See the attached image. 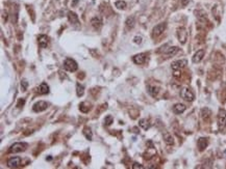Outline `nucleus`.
I'll use <instances>...</instances> for the list:
<instances>
[{
  "mask_svg": "<svg viewBox=\"0 0 226 169\" xmlns=\"http://www.w3.org/2000/svg\"><path fill=\"white\" fill-rule=\"evenodd\" d=\"M64 69L68 72H76L78 69L77 62L72 58H66L64 61Z\"/></svg>",
  "mask_w": 226,
  "mask_h": 169,
  "instance_id": "1",
  "label": "nucleus"
},
{
  "mask_svg": "<svg viewBox=\"0 0 226 169\" xmlns=\"http://www.w3.org/2000/svg\"><path fill=\"white\" fill-rule=\"evenodd\" d=\"M180 97L182 98L184 101H188V102H193L195 99V94L188 87H183L180 90Z\"/></svg>",
  "mask_w": 226,
  "mask_h": 169,
  "instance_id": "2",
  "label": "nucleus"
},
{
  "mask_svg": "<svg viewBox=\"0 0 226 169\" xmlns=\"http://www.w3.org/2000/svg\"><path fill=\"white\" fill-rule=\"evenodd\" d=\"M26 147H27V144L24 143V142H16L11 146L10 153H22L26 150Z\"/></svg>",
  "mask_w": 226,
  "mask_h": 169,
  "instance_id": "3",
  "label": "nucleus"
},
{
  "mask_svg": "<svg viewBox=\"0 0 226 169\" xmlns=\"http://www.w3.org/2000/svg\"><path fill=\"white\" fill-rule=\"evenodd\" d=\"M218 126L220 130H223L226 127V111L224 109H220L218 113Z\"/></svg>",
  "mask_w": 226,
  "mask_h": 169,
  "instance_id": "4",
  "label": "nucleus"
},
{
  "mask_svg": "<svg viewBox=\"0 0 226 169\" xmlns=\"http://www.w3.org/2000/svg\"><path fill=\"white\" fill-rule=\"evenodd\" d=\"M166 27H167V24H166V23H159V24H157L156 26H154L152 29V37H159V35L165 31Z\"/></svg>",
  "mask_w": 226,
  "mask_h": 169,
  "instance_id": "5",
  "label": "nucleus"
},
{
  "mask_svg": "<svg viewBox=\"0 0 226 169\" xmlns=\"http://www.w3.org/2000/svg\"><path fill=\"white\" fill-rule=\"evenodd\" d=\"M187 64H188V60H187V59H180V60H175L172 62L171 67L173 71H180L181 69H183Z\"/></svg>",
  "mask_w": 226,
  "mask_h": 169,
  "instance_id": "6",
  "label": "nucleus"
},
{
  "mask_svg": "<svg viewBox=\"0 0 226 169\" xmlns=\"http://www.w3.org/2000/svg\"><path fill=\"white\" fill-rule=\"evenodd\" d=\"M47 108H48V103L45 102V101H39V102H37L34 105L32 110L35 112H42V111H45Z\"/></svg>",
  "mask_w": 226,
  "mask_h": 169,
  "instance_id": "7",
  "label": "nucleus"
},
{
  "mask_svg": "<svg viewBox=\"0 0 226 169\" xmlns=\"http://www.w3.org/2000/svg\"><path fill=\"white\" fill-rule=\"evenodd\" d=\"M7 166L10 168H17L21 166V158L20 157H13V158L8 159Z\"/></svg>",
  "mask_w": 226,
  "mask_h": 169,
  "instance_id": "8",
  "label": "nucleus"
},
{
  "mask_svg": "<svg viewBox=\"0 0 226 169\" xmlns=\"http://www.w3.org/2000/svg\"><path fill=\"white\" fill-rule=\"evenodd\" d=\"M146 59H147L146 53H140V54H136L132 57V60L136 64H144Z\"/></svg>",
  "mask_w": 226,
  "mask_h": 169,
  "instance_id": "9",
  "label": "nucleus"
},
{
  "mask_svg": "<svg viewBox=\"0 0 226 169\" xmlns=\"http://www.w3.org/2000/svg\"><path fill=\"white\" fill-rule=\"evenodd\" d=\"M49 43V37L45 34H41L38 37V44L40 48H46Z\"/></svg>",
  "mask_w": 226,
  "mask_h": 169,
  "instance_id": "10",
  "label": "nucleus"
},
{
  "mask_svg": "<svg viewBox=\"0 0 226 169\" xmlns=\"http://www.w3.org/2000/svg\"><path fill=\"white\" fill-rule=\"evenodd\" d=\"M177 37L181 44H186L187 38H188V32L184 28H179L177 30Z\"/></svg>",
  "mask_w": 226,
  "mask_h": 169,
  "instance_id": "11",
  "label": "nucleus"
},
{
  "mask_svg": "<svg viewBox=\"0 0 226 169\" xmlns=\"http://www.w3.org/2000/svg\"><path fill=\"white\" fill-rule=\"evenodd\" d=\"M102 18L101 17H98V16H96V17H93L91 19V25L93 26V27L95 28V29H100L101 27H102Z\"/></svg>",
  "mask_w": 226,
  "mask_h": 169,
  "instance_id": "12",
  "label": "nucleus"
},
{
  "mask_svg": "<svg viewBox=\"0 0 226 169\" xmlns=\"http://www.w3.org/2000/svg\"><path fill=\"white\" fill-rule=\"evenodd\" d=\"M68 20H69V22L71 24L73 25H79V19H78V16L74 13V11H70L69 13H68Z\"/></svg>",
  "mask_w": 226,
  "mask_h": 169,
  "instance_id": "13",
  "label": "nucleus"
},
{
  "mask_svg": "<svg viewBox=\"0 0 226 169\" xmlns=\"http://www.w3.org/2000/svg\"><path fill=\"white\" fill-rule=\"evenodd\" d=\"M204 54H205V51L203 49L198 50V51L194 54V56H193V58H192L193 62H194V63H198V62H200L202 59H203Z\"/></svg>",
  "mask_w": 226,
  "mask_h": 169,
  "instance_id": "14",
  "label": "nucleus"
},
{
  "mask_svg": "<svg viewBox=\"0 0 226 169\" xmlns=\"http://www.w3.org/2000/svg\"><path fill=\"white\" fill-rule=\"evenodd\" d=\"M178 51H179V48H178V47H169L168 49H166L165 51H164V54L166 56H168V57H172V56L176 55Z\"/></svg>",
  "mask_w": 226,
  "mask_h": 169,
  "instance_id": "15",
  "label": "nucleus"
},
{
  "mask_svg": "<svg viewBox=\"0 0 226 169\" xmlns=\"http://www.w3.org/2000/svg\"><path fill=\"white\" fill-rule=\"evenodd\" d=\"M198 149L200 152H203V150L206 149L207 145H209V140H207V138H204V137H201L198 139Z\"/></svg>",
  "mask_w": 226,
  "mask_h": 169,
  "instance_id": "16",
  "label": "nucleus"
},
{
  "mask_svg": "<svg viewBox=\"0 0 226 169\" xmlns=\"http://www.w3.org/2000/svg\"><path fill=\"white\" fill-rule=\"evenodd\" d=\"M186 105H183V104H181V103H177V104H175L174 105V107H173V112L175 114H181V113H183L184 111H186Z\"/></svg>",
  "mask_w": 226,
  "mask_h": 169,
  "instance_id": "17",
  "label": "nucleus"
},
{
  "mask_svg": "<svg viewBox=\"0 0 226 169\" xmlns=\"http://www.w3.org/2000/svg\"><path fill=\"white\" fill-rule=\"evenodd\" d=\"M135 24H136V20H135V17H128L125 22V26H126V29L127 30H130V29H132L135 27Z\"/></svg>",
  "mask_w": 226,
  "mask_h": 169,
  "instance_id": "18",
  "label": "nucleus"
},
{
  "mask_svg": "<svg viewBox=\"0 0 226 169\" xmlns=\"http://www.w3.org/2000/svg\"><path fill=\"white\" fill-rule=\"evenodd\" d=\"M39 93L40 94H47L49 93V86L48 84L45 82H43L42 84L40 85V87H39Z\"/></svg>",
  "mask_w": 226,
  "mask_h": 169,
  "instance_id": "19",
  "label": "nucleus"
},
{
  "mask_svg": "<svg viewBox=\"0 0 226 169\" xmlns=\"http://www.w3.org/2000/svg\"><path fill=\"white\" fill-rule=\"evenodd\" d=\"M139 126L144 130H148L150 128L151 124H150V121L148 119H146V118H142V119L139 120Z\"/></svg>",
  "mask_w": 226,
  "mask_h": 169,
  "instance_id": "20",
  "label": "nucleus"
},
{
  "mask_svg": "<svg viewBox=\"0 0 226 169\" xmlns=\"http://www.w3.org/2000/svg\"><path fill=\"white\" fill-rule=\"evenodd\" d=\"M147 89H148V93H149L150 96L153 98H155L157 96V93H159V87L153 86V85H149V86L147 87Z\"/></svg>",
  "mask_w": 226,
  "mask_h": 169,
  "instance_id": "21",
  "label": "nucleus"
},
{
  "mask_svg": "<svg viewBox=\"0 0 226 169\" xmlns=\"http://www.w3.org/2000/svg\"><path fill=\"white\" fill-rule=\"evenodd\" d=\"M85 93V86L80 83H77L76 84V94L77 97H82Z\"/></svg>",
  "mask_w": 226,
  "mask_h": 169,
  "instance_id": "22",
  "label": "nucleus"
},
{
  "mask_svg": "<svg viewBox=\"0 0 226 169\" xmlns=\"http://www.w3.org/2000/svg\"><path fill=\"white\" fill-rule=\"evenodd\" d=\"M164 140H165V142L168 145H172L174 143V139L172 137V135H170L169 133H165L164 134Z\"/></svg>",
  "mask_w": 226,
  "mask_h": 169,
  "instance_id": "23",
  "label": "nucleus"
},
{
  "mask_svg": "<svg viewBox=\"0 0 226 169\" xmlns=\"http://www.w3.org/2000/svg\"><path fill=\"white\" fill-rule=\"evenodd\" d=\"M79 110L81 111V112H84V113H87V112L90 110V107H89V104L88 103H81L79 105Z\"/></svg>",
  "mask_w": 226,
  "mask_h": 169,
  "instance_id": "24",
  "label": "nucleus"
},
{
  "mask_svg": "<svg viewBox=\"0 0 226 169\" xmlns=\"http://www.w3.org/2000/svg\"><path fill=\"white\" fill-rule=\"evenodd\" d=\"M84 135L85 136V138H87L88 140H92V138H93V134H92V131L90 128L84 129Z\"/></svg>",
  "mask_w": 226,
  "mask_h": 169,
  "instance_id": "25",
  "label": "nucleus"
},
{
  "mask_svg": "<svg viewBox=\"0 0 226 169\" xmlns=\"http://www.w3.org/2000/svg\"><path fill=\"white\" fill-rule=\"evenodd\" d=\"M115 6L119 8V10H124V8L126 7V2L123 1V0H118V1L115 3Z\"/></svg>",
  "mask_w": 226,
  "mask_h": 169,
  "instance_id": "26",
  "label": "nucleus"
},
{
  "mask_svg": "<svg viewBox=\"0 0 226 169\" xmlns=\"http://www.w3.org/2000/svg\"><path fill=\"white\" fill-rule=\"evenodd\" d=\"M113 121H114V117H113L112 115H108V116H105V118H104L105 126H111V124H113Z\"/></svg>",
  "mask_w": 226,
  "mask_h": 169,
  "instance_id": "27",
  "label": "nucleus"
},
{
  "mask_svg": "<svg viewBox=\"0 0 226 169\" xmlns=\"http://www.w3.org/2000/svg\"><path fill=\"white\" fill-rule=\"evenodd\" d=\"M28 86V82L26 81V80H23L21 82V87H22V90H26V88Z\"/></svg>",
  "mask_w": 226,
  "mask_h": 169,
  "instance_id": "28",
  "label": "nucleus"
},
{
  "mask_svg": "<svg viewBox=\"0 0 226 169\" xmlns=\"http://www.w3.org/2000/svg\"><path fill=\"white\" fill-rule=\"evenodd\" d=\"M143 168H144V166L141 165L140 163H135L132 165V169H143Z\"/></svg>",
  "mask_w": 226,
  "mask_h": 169,
  "instance_id": "29",
  "label": "nucleus"
},
{
  "mask_svg": "<svg viewBox=\"0 0 226 169\" xmlns=\"http://www.w3.org/2000/svg\"><path fill=\"white\" fill-rule=\"evenodd\" d=\"M24 104H25V100L24 99H20L19 102H18V104H17V107L18 108H21V106H23Z\"/></svg>",
  "mask_w": 226,
  "mask_h": 169,
  "instance_id": "30",
  "label": "nucleus"
},
{
  "mask_svg": "<svg viewBox=\"0 0 226 169\" xmlns=\"http://www.w3.org/2000/svg\"><path fill=\"white\" fill-rule=\"evenodd\" d=\"M180 2H181V5H182V6H187V5L191 2V0H180Z\"/></svg>",
  "mask_w": 226,
  "mask_h": 169,
  "instance_id": "31",
  "label": "nucleus"
},
{
  "mask_svg": "<svg viewBox=\"0 0 226 169\" xmlns=\"http://www.w3.org/2000/svg\"><path fill=\"white\" fill-rule=\"evenodd\" d=\"M133 40H135V43L136 44H141L142 43V37H136L135 38H133Z\"/></svg>",
  "mask_w": 226,
  "mask_h": 169,
  "instance_id": "32",
  "label": "nucleus"
},
{
  "mask_svg": "<svg viewBox=\"0 0 226 169\" xmlns=\"http://www.w3.org/2000/svg\"><path fill=\"white\" fill-rule=\"evenodd\" d=\"M173 75H174V77H176V78H178V77L180 76V72H179V71H174V74H173Z\"/></svg>",
  "mask_w": 226,
  "mask_h": 169,
  "instance_id": "33",
  "label": "nucleus"
}]
</instances>
